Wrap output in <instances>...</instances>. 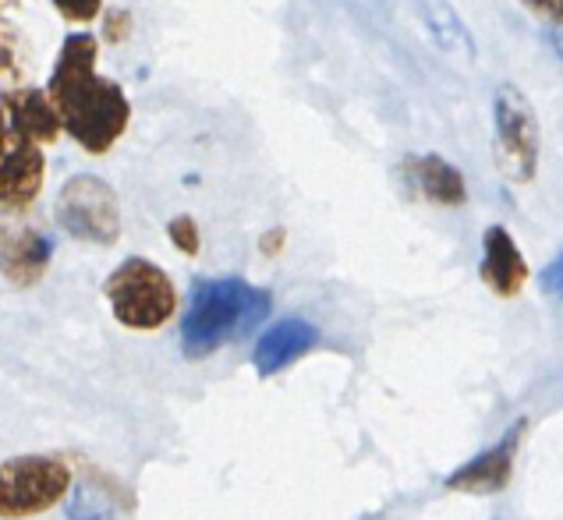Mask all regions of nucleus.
<instances>
[{"label": "nucleus", "mask_w": 563, "mask_h": 520, "mask_svg": "<svg viewBox=\"0 0 563 520\" xmlns=\"http://www.w3.org/2000/svg\"><path fill=\"white\" fill-rule=\"evenodd\" d=\"M110 513H114L110 499H103L100 493L92 496L89 485H86V489H78V496L71 499V507H68L71 520H110Z\"/></svg>", "instance_id": "dca6fc26"}, {"label": "nucleus", "mask_w": 563, "mask_h": 520, "mask_svg": "<svg viewBox=\"0 0 563 520\" xmlns=\"http://www.w3.org/2000/svg\"><path fill=\"white\" fill-rule=\"evenodd\" d=\"M496 167L507 181L525 185L539 170V118L518 86L496 89Z\"/></svg>", "instance_id": "423d86ee"}, {"label": "nucleus", "mask_w": 563, "mask_h": 520, "mask_svg": "<svg viewBox=\"0 0 563 520\" xmlns=\"http://www.w3.org/2000/svg\"><path fill=\"white\" fill-rule=\"evenodd\" d=\"M408 8L415 19L426 25L429 40L440 46V54H446L450 60H457L468 68L475 60V40H472L468 25L461 22L457 8L450 4V0H408Z\"/></svg>", "instance_id": "9b49d317"}, {"label": "nucleus", "mask_w": 563, "mask_h": 520, "mask_svg": "<svg viewBox=\"0 0 563 520\" xmlns=\"http://www.w3.org/2000/svg\"><path fill=\"white\" fill-rule=\"evenodd\" d=\"M71 489V467L46 457V453H22L0 464V520H29L57 502Z\"/></svg>", "instance_id": "20e7f679"}, {"label": "nucleus", "mask_w": 563, "mask_h": 520, "mask_svg": "<svg viewBox=\"0 0 563 520\" xmlns=\"http://www.w3.org/2000/svg\"><path fill=\"white\" fill-rule=\"evenodd\" d=\"M11 4V0H0V8H8Z\"/></svg>", "instance_id": "5701e85b"}, {"label": "nucleus", "mask_w": 563, "mask_h": 520, "mask_svg": "<svg viewBox=\"0 0 563 520\" xmlns=\"http://www.w3.org/2000/svg\"><path fill=\"white\" fill-rule=\"evenodd\" d=\"M25 54H22V36H19V29L8 25V22H0V78H22L25 71Z\"/></svg>", "instance_id": "2eb2a0df"}, {"label": "nucleus", "mask_w": 563, "mask_h": 520, "mask_svg": "<svg viewBox=\"0 0 563 520\" xmlns=\"http://www.w3.org/2000/svg\"><path fill=\"white\" fill-rule=\"evenodd\" d=\"M57 223L75 241L89 245H114L121 237V206L107 181L92 174H78L57 195Z\"/></svg>", "instance_id": "39448f33"}, {"label": "nucleus", "mask_w": 563, "mask_h": 520, "mask_svg": "<svg viewBox=\"0 0 563 520\" xmlns=\"http://www.w3.org/2000/svg\"><path fill=\"white\" fill-rule=\"evenodd\" d=\"M54 8L64 22L89 25V22H96V14L103 11V0H54Z\"/></svg>", "instance_id": "f3484780"}, {"label": "nucleus", "mask_w": 563, "mask_h": 520, "mask_svg": "<svg viewBox=\"0 0 563 520\" xmlns=\"http://www.w3.org/2000/svg\"><path fill=\"white\" fill-rule=\"evenodd\" d=\"M51 237L36 226H0V273L14 287H32L43 280L46 263H51Z\"/></svg>", "instance_id": "1a4fd4ad"}, {"label": "nucleus", "mask_w": 563, "mask_h": 520, "mask_svg": "<svg viewBox=\"0 0 563 520\" xmlns=\"http://www.w3.org/2000/svg\"><path fill=\"white\" fill-rule=\"evenodd\" d=\"M128 29H132V19H128L124 11H110V14H107L103 32H107V40H110V43H121V40L128 36Z\"/></svg>", "instance_id": "aec40b11"}, {"label": "nucleus", "mask_w": 563, "mask_h": 520, "mask_svg": "<svg viewBox=\"0 0 563 520\" xmlns=\"http://www.w3.org/2000/svg\"><path fill=\"white\" fill-rule=\"evenodd\" d=\"M269 316V295L238 276L228 280H199L191 287L188 312L181 319V351L202 362L231 340H241Z\"/></svg>", "instance_id": "f03ea898"}, {"label": "nucleus", "mask_w": 563, "mask_h": 520, "mask_svg": "<svg viewBox=\"0 0 563 520\" xmlns=\"http://www.w3.org/2000/svg\"><path fill=\"white\" fill-rule=\"evenodd\" d=\"M46 177L43 145L29 142L8 124L0 132V213H25L40 199Z\"/></svg>", "instance_id": "0eeeda50"}, {"label": "nucleus", "mask_w": 563, "mask_h": 520, "mask_svg": "<svg viewBox=\"0 0 563 520\" xmlns=\"http://www.w3.org/2000/svg\"><path fill=\"white\" fill-rule=\"evenodd\" d=\"M482 248H486V255H482V280H486L500 298L518 295L528 280V266H525L518 245H514V237L504 231V226H489Z\"/></svg>", "instance_id": "ddd939ff"}, {"label": "nucleus", "mask_w": 563, "mask_h": 520, "mask_svg": "<svg viewBox=\"0 0 563 520\" xmlns=\"http://www.w3.org/2000/svg\"><path fill=\"white\" fill-rule=\"evenodd\" d=\"M518 435H521V425L510 435H504L493 450L482 453V457H475L461 471H454V475L446 478V485L457 493H475V496L478 493H500L510 482V464H514V450H518Z\"/></svg>", "instance_id": "f8f14e48"}, {"label": "nucleus", "mask_w": 563, "mask_h": 520, "mask_svg": "<svg viewBox=\"0 0 563 520\" xmlns=\"http://www.w3.org/2000/svg\"><path fill=\"white\" fill-rule=\"evenodd\" d=\"M0 107L8 113V124L19 135H25L36 145H54L64 132L60 113L51 100V92L36 89V86H8L0 92Z\"/></svg>", "instance_id": "6e6552de"}, {"label": "nucleus", "mask_w": 563, "mask_h": 520, "mask_svg": "<svg viewBox=\"0 0 563 520\" xmlns=\"http://www.w3.org/2000/svg\"><path fill=\"white\" fill-rule=\"evenodd\" d=\"M539 287H542V295H545V298L563 301V252L539 273Z\"/></svg>", "instance_id": "6ab92c4d"}, {"label": "nucleus", "mask_w": 563, "mask_h": 520, "mask_svg": "<svg viewBox=\"0 0 563 520\" xmlns=\"http://www.w3.org/2000/svg\"><path fill=\"white\" fill-rule=\"evenodd\" d=\"M103 295L124 330L153 333L167 327L170 316L178 312V290H174L170 276L150 258H124L107 276Z\"/></svg>", "instance_id": "7ed1b4c3"}, {"label": "nucleus", "mask_w": 563, "mask_h": 520, "mask_svg": "<svg viewBox=\"0 0 563 520\" xmlns=\"http://www.w3.org/2000/svg\"><path fill=\"white\" fill-rule=\"evenodd\" d=\"M8 128V113H4V107H0V132Z\"/></svg>", "instance_id": "4be33fe9"}, {"label": "nucleus", "mask_w": 563, "mask_h": 520, "mask_svg": "<svg viewBox=\"0 0 563 520\" xmlns=\"http://www.w3.org/2000/svg\"><path fill=\"white\" fill-rule=\"evenodd\" d=\"M96 60H100L96 36L71 32L60 43L46 92H51V100L60 113L64 132L82 145L86 153L103 156L124 135L128 118H132V103H128V96L118 82H110V78L96 71Z\"/></svg>", "instance_id": "f257e3e1"}, {"label": "nucleus", "mask_w": 563, "mask_h": 520, "mask_svg": "<svg viewBox=\"0 0 563 520\" xmlns=\"http://www.w3.org/2000/svg\"><path fill=\"white\" fill-rule=\"evenodd\" d=\"M528 8L550 22H563V0H525Z\"/></svg>", "instance_id": "412c9836"}, {"label": "nucleus", "mask_w": 563, "mask_h": 520, "mask_svg": "<svg viewBox=\"0 0 563 520\" xmlns=\"http://www.w3.org/2000/svg\"><path fill=\"white\" fill-rule=\"evenodd\" d=\"M316 344H319V330L312 322H305V319L273 322V327L260 336V344H255V354H252L255 372H260V376H277L280 368L298 362V357L309 354Z\"/></svg>", "instance_id": "9d476101"}, {"label": "nucleus", "mask_w": 563, "mask_h": 520, "mask_svg": "<svg viewBox=\"0 0 563 520\" xmlns=\"http://www.w3.org/2000/svg\"><path fill=\"white\" fill-rule=\"evenodd\" d=\"M415 181L422 188V195L437 206H461L464 202V177L457 174V167H450L440 156H422L411 159Z\"/></svg>", "instance_id": "4468645a"}, {"label": "nucleus", "mask_w": 563, "mask_h": 520, "mask_svg": "<svg viewBox=\"0 0 563 520\" xmlns=\"http://www.w3.org/2000/svg\"><path fill=\"white\" fill-rule=\"evenodd\" d=\"M167 234L185 255H199V226L191 217H174L170 226H167Z\"/></svg>", "instance_id": "a211bd4d"}]
</instances>
